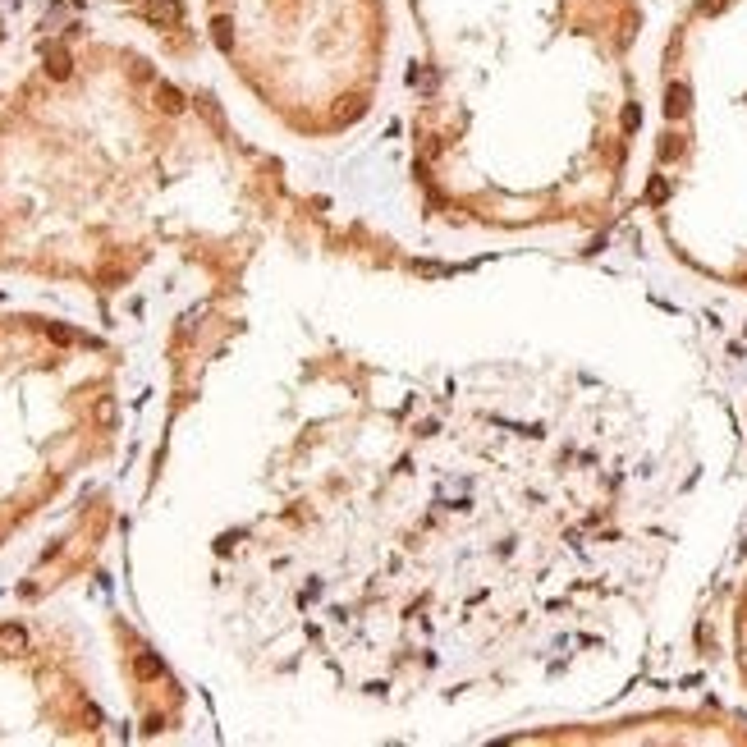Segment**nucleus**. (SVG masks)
Listing matches in <instances>:
<instances>
[{
  "label": "nucleus",
  "instance_id": "1",
  "mask_svg": "<svg viewBox=\"0 0 747 747\" xmlns=\"http://www.w3.org/2000/svg\"><path fill=\"white\" fill-rule=\"evenodd\" d=\"M46 74L55 78V83H65L69 74H74V60H69L65 46H55V51H46Z\"/></svg>",
  "mask_w": 747,
  "mask_h": 747
},
{
  "label": "nucleus",
  "instance_id": "2",
  "mask_svg": "<svg viewBox=\"0 0 747 747\" xmlns=\"http://www.w3.org/2000/svg\"><path fill=\"white\" fill-rule=\"evenodd\" d=\"M734 633H738V665H743V683H747V587H743V601H738Z\"/></svg>",
  "mask_w": 747,
  "mask_h": 747
},
{
  "label": "nucleus",
  "instance_id": "3",
  "mask_svg": "<svg viewBox=\"0 0 747 747\" xmlns=\"http://www.w3.org/2000/svg\"><path fill=\"white\" fill-rule=\"evenodd\" d=\"M23 647H28V633H23L19 624H5V628H0V656H19Z\"/></svg>",
  "mask_w": 747,
  "mask_h": 747
},
{
  "label": "nucleus",
  "instance_id": "4",
  "mask_svg": "<svg viewBox=\"0 0 747 747\" xmlns=\"http://www.w3.org/2000/svg\"><path fill=\"white\" fill-rule=\"evenodd\" d=\"M156 106H161L165 115H179V110H184V92L170 88V83H161V88H156Z\"/></svg>",
  "mask_w": 747,
  "mask_h": 747
},
{
  "label": "nucleus",
  "instance_id": "5",
  "mask_svg": "<svg viewBox=\"0 0 747 747\" xmlns=\"http://www.w3.org/2000/svg\"><path fill=\"white\" fill-rule=\"evenodd\" d=\"M147 19L152 23H179V5L175 0H152L147 5Z\"/></svg>",
  "mask_w": 747,
  "mask_h": 747
},
{
  "label": "nucleus",
  "instance_id": "6",
  "mask_svg": "<svg viewBox=\"0 0 747 747\" xmlns=\"http://www.w3.org/2000/svg\"><path fill=\"white\" fill-rule=\"evenodd\" d=\"M211 37H216L220 51H230V46H234V23L230 19H216V23H211Z\"/></svg>",
  "mask_w": 747,
  "mask_h": 747
},
{
  "label": "nucleus",
  "instance_id": "7",
  "mask_svg": "<svg viewBox=\"0 0 747 747\" xmlns=\"http://www.w3.org/2000/svg\"><path fill=\"white\" fill-rule=\"evenodd\" d=\"M133 670H138V679H161V660H156V656H147V651H143V656L133 660Z\"/></svg>",
  "mask_w": 747,
  "mask_h": 747
},
{
  "label": "nucleus",
  "instance_id": "8",
  "mask_svg": "<svg viewBox=\"0 0 747 747\" xmlns=\"http://www.w3.org/2000/svg\"><path fill=\"white\" fill-rule=\"evenodd\" d=\"M97 422H101V427L115 422V404H110V399H101V404H97Z\"/></svg>",
  "mask_w": 747,
  "mask_h": 747
}]
</instances>
